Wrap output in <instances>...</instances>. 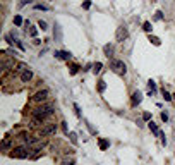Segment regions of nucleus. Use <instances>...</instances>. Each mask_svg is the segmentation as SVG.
<instances>
[{
	"mask_svg": "<svg viewBox=\"0 0 175 165\" xmlns=\"http://www.w3.org/2000/svg\"><path fill=\"white\" fill-rule=\"evenodd\" d=\"M33 43H34V45H40V43H41V40H38V38H34V40H33Z\"/></svg>",
	"mask_w": 175,
	"mask_h": 165,
	"instance_id": "4c0bfd02",
	"label": "nucleus"
},
{
	"mask_svg": "<svg viewBox=\"0 0 175 165\" xmlns=\"http://www.w3.org/2000/svg\"><path fill=\"white\" fill-rule=\"evenodd\" d=\"M91 67H93V64H86V65H84V69H83V71H89Z\"/></svg>",
	"mask_w": 175,
	"mask_h": 165,
	"instance_id": "e433bc0d",
	"label": "nucleus"
},
{
	"mask_svg": "<svg viewBox=\"0 0 175 165\" xmlns=\"http://www.w3.org/2000/svg\"><path fill=\"white\" fill-rule=\"evenodd\" d=\"M33 117H40L43 119V120H47V119H50L55 114V107L52 105V103H41V105H38L36 108H33Z\"/></svg>",
	"mask_w": 175,
	"mask_h": 165,
	"instance_id": "f257e3e1",
	"label": "nucleus"
},
{
	"mask_svg": "<svg viewBox=\"0 0 175 165\" xmlns=\"http://www.w3.org/2000/svg\"><path fill=\"white\" fill-rule=\"evenodd\" d=\"M161 19H163V12L156 11V12H154V21H161Z\"/></svg>",
	"mask_w": 175,
	"mask_h": 165,
	"instance_id": "cd10ccee",
	"label": "nucleus"
},
{
	"mask_svg": "<svg viewBox=\"0 0 175 165\" xmlns=\"http://www.w3.org/2000/svg\"><path fill=\"white\" fill-rule=\"evenodd\" d=\"M38 28H40L41 31H47V29H48V28H47V22H45V21H41V19L38 21Z\"/></svg>",
	"mask_w": 175,
	"mask_h": 165,
	"instance_id": "bb28decb",
	"label": "nucleus"
},
{
	"mask_svg": "<svg viewBox=\"0 0 175 165\" xmlns=\"http://www.w3.org/2000/svg\"><path fill=\"white\" fill-rule=\"evenodd\" d=\"M53 38H55V41H60L62 40V29L58 24H55V31H53Z\"/></svg>",
	"mask_w": 175,
	"mask_h": 165,
	"instance_id": "f8f14e48",
	"label": "nucleus"
},
{
	"mask_svg": "<svg viewBox=\"0 0 175 165\" xmlns=\"http://www.w3.org/2000/svg\"><path fill=\"white\" fill-rule=\"evenodd\" d=\"M110 69L113 71L115 74H118V76H124L125 72H127V65H125V62H124V60L112 59V60H110Z\"/></svg>",
	"mask_w": 175,
	"mask_h": 165,
	"instance_id": "7ed1b4c3",
	"label": "nucleus"
},
{
	"mask_svg": "<svg viewBox=\"0 0 175 165\" xmlns=\"http://www.w3.org/2000/svg\"><path fill=\"white\" fill-rule=\"evenodd\" d=\"M148 88H149V91H153L154 93V91H156V83H154L153 79H149L148 81Z\"/></svg>",
	"mask_w": 175,
	"mask_h": 165,
	"instance_id": "5701e85b",
	"label": "nucleus"
},
{
	"mask_svg": "<svg viewBox=\"0 0 175 165\" xmlns=\"http://www.w3.org/2000/svg\"><path fill=\"white\" fill-rule=\"evenodd\" d=\"M48 90H40V91H36L34 95H33V101H36V103H47V100H48Z\"/></svg>",
	"mask_w": 175,
	"mask_h": 165,
	"instance_id": "20e7f679",
	"label": "nucleus"
},
{
	"mask_svg": "<svg viewBox=\"0 0 175 165\" xmlns=\"http://www.w3.org/2000/svg\"><path fill=\"white\" fill-rule=\"evenodd\" d=\"M29 36H33V38H36V35H38V28H34V26H29Z\"/></svg>",
	"mask_w": 175,
	"mask_h": 165,
	"instance_id": "4be33fe9",
	"label": "nucleus"
},
{
	"mask_svg": "<svg viewBox=\"0 0 175 165\" xmlns=\"http://www.w3.org/2000/svg\"><path fill=\"white\" fill-rule=\"evenodd\" d=\"M34 9H36V11H50V7H48V5H43V4H36V5H34Z\"/></svg>",
	"mask_w": 175,
	"mask_h": 165,
	"instance_id": "393cba45",
	"label": "nucleus"
},
{
	"mask_svg": "<svg viewBox=\"0 0 175 165\" xmlns=\"http://www.w3.org/2000/svg\"><path fill=\"white\" fill-rule=\"evenodd\" d=\"M9 146H11V143H9V141H4V143H2V150H4V151H7V150H9Z\"/></svg>",
	"mask_w": 175,
	"mask_h": 165,
	"instance_id": "c756f323",
	"label": "nucleus"
},
{
	"mask_svg": "<svg viewBox=\"0 0 175 165\" xmlns=\"http://www.w3.org/2000/svg\"><path fill=\"white\" fill-rule=\"evenodd\" d=\"M74 110H76V115L81 117V110H79V105H77V103H74Z\"/></svg>",
	"mask_w": 175,
	"mask_h": 165,
	"instance_id": "2f4dec72",
	"label": "nucleus"
},
{
	"mask_svg": "<svg viewBox=\"0 0 175 165\" xmlns=\"http://www.w3.org/2000/svg\"><path fill=\"white\" fill-rule=\"evenodd\" d=\"M24 22H26V21H22L21 16H16V17H14V24H16V26H22Z\"/></svg>",
	"mask_w": 175,
	"mask_h": 165,
	"instance_id": "412c9836",
	"label": "nucleus"
},
{
	"mask_svg": "<svg viewBox=\"0 0 175 165\" xmlns=\"http://www.w3.org/2000/svg\"><path fill=\"white\" fill-rule=\"evenodd\" d=\"M173 100H175V95H173Z\"/></svg>",
	"mask_w": 175,
	"mask_h": 165,
	"instance_id": "58836bf2",
	"label": "nucleus"
},
{
	"mask_svg": "<svg viewBox=\"0 0 175 165\" xmlns=\"http://www.w3.org/2000/svg\"><path fill=\"white\" fill-rule=\"evenodd\" d=\"M148 40L151 43H153L154 47H160V45H161V40H160L158 36H153V35H151V33H149V36H148Z\"/></svg>",
	"mask_w": 175,
	"mask_h": 165,
	"instance_id": "ddd939ff",
	"label": "nucleus"
},
{
	"mask_svg": "<svg viewBox=\"0 0 175 165\" xmlns=\"http://www.w3.org/2000/svg\"><path fill=\"white\" fill-rule=\"evenodd\" d=\"M26 69H28V65H26V64H17V67H16L17 72H22V71H26Z\"/></svg>",
	"mask_w": 175,
	"mask_h": 165,
	"instance_id": "c85d7f7f",
	"label": "nucleus"
},
{
	"mask_svg": "<svg viewBox=\"0 0 175 165\" xmlns=\"http://www.w3.org/2000/svg\"><path fill=\"white\" fill-rule=\"evenodd\" d=\"M101 69H103V64H101V62H95V64H93V72H95V74H100L101 72Z\"/></svg>",
	"mask_w": 175,
	"mask_h": 165,
	"instance_id": "2eb2a0df",
	"label": "nucleus"
},
{
	"mask_svg": "<svg viewBox=\"0 0 175 165\" xmlns=\"http://www.w3.org/2000/svg\"><path fill=\"white\" fill-rule=\"evenodd\" d=\"M31 2H33V0H21V2H19V5H26V4H31Z\"/></svg>",
	"mask_w": 175,
	"mask_h": 165,
	"instance_id": "c9c22d12",
	"label": "nucleus"
},
{
	"mask_svg": "<svg viewBox=\"0 0 175 165\" xmlns=\"http://www.w3.org/2000/svg\"><path fill=\"white\" fill-rule=\"evenodd\" d=\"M31 146L28 144H21V146H14L11 150V157L12 158H31Z\"/></svg>",
	"mask_w": 175,
	"mask_h": 165,
	"instance_id": "f03ea898",
	"label": "nucleus"
},
{
	"mask_svg": "<svg viewBox=\"0 0 175 165\" xmlns=\"http://www.w3.org/2000/svg\"><path fill=\"white\" fill-rule=\"evenodd\" d=\"M55 57L60 60H69L70 57H72V53L67 52V50H57V52H55Z\"/></svg>",
	"mask_w": 175,
	"mask_h": 165,
	"instance_id": "0eeeda50",
	"label": "nucleus"
},
{
	"mask_svg": "<svg viewBox=\"0 0 175 165\" xmlns=\"http://www.w3.org/2000/svg\"><path fill=\"white\" fill-rule=\"evenodd\" d=\"M74 163H76V160H74V158H64L60 165H74Z\"/></svg>",
	"mask_w": 175,
	"mask_h": 165,
	"instance_id": "b1692460",
	"label": "nucleus"
},
{
	"mask_svg": "<svg viewBox=\"0 0 175 165\" xmlns=\"http://www.w3.org/2000/svg\"><path fill=\"white\" fill-rule=\"evenodd\" d=\"M143 29H144L146 33H151V29H153V28H151V22H149V21H144V22H143Z\"/></svg>",
	"mask_w": 175,
	"mask_h": 165,
	"instance_id": "6ab92c4d",
	"label": "nucleus"
},
{
	"mask_svg": "<svg viewBox=\"0 0 175 165\" xmlns=\"http://www.w3.org/2000/svg\"><path fill=\"white\" fill-rule=\"evenodd\" d=\"M89 7H91V2L89 0H86L84 4H83V9H89Z\"/></svg>",
	"mask_w": 175,
	"mask_h": 165,
	"instance_id": "72a5a7b5",
	"label": "nucleus"
},
{
	"mask_svg": "<svg viewBox=\"0 0 175 165\" xmlns=\"http://www.w3.org/2000/svg\"><path fill=\"white\" fill-rule=\"evenodd\" d=\"M161 120H163V122L168 120V114H167V112H161Z\"/></svg>",
	"mask_w": 175,
	"mask_h": 165,
	"instance_id": "473e14b6",
	"label": "nucleus"
},
{
	"mask_svg": "<svg viewBox=\"0 0 175 165\" xmlns=\"http://www.w3.org/2000/svg\"><path fill=\"white\" fill-rule=\"evenodd\" d=\"M143 120H148V122H149V120H151V114H149V112H144V114H143Z\"/></svg>",
	"mask_w": 175,
	"mask_h": 165,
	"instance_id": "7c9ffc66",
	"label": "nucleus"
},
{
	"mask_svg": "<svg viewBox=\"0 0 175 165\" xmlns=\"http://www.w3.org/2000/svg\"><path fill=\"white\" fill-rule=\"evenodd\" d=\"M161 95H163L165 101H172V100H173V95H170L167 90H161Z\"/></svg>",
	"mask_w": 175,
	"mask_h": 165,
	"instance_id": "f3484780",
	"label": "nucleus"
},
{
	"mask_svg": "<svg viewBox=\"0 0 175 165\" xmlns=\"http://www.w3.org/2000/svg\"><path fill=\"white\" fill-rule=\"evenodd\" d=\"M127 36H129V31H127V28H125V26H118V28H117V33H115L117 41H124V40H127Z\"/></svg>",
	"mask_w": 175,
	"mask_h": 165,
	"instance_id": "423d86ee",
	"label": "nucleus"
},
{
	"mask_svg": "<svg viewBox=\"0 0 175 165\" xmlns=\"http://www.w3.org/2000/svg\"><path fill=\"white\" fill-rule=\"evenodd\" d=\"M141 101H143V93H141L139 90H136L132 93V107H138Z\"/></svg>",
	"mask_w": 175,
	"mask_h": 165,
	"instance_id": "1a4fd4ad",
	"label": "nucleus"
},
{
	"mask_svg": "<svg viewBox=\"0 0 175 165\" xmlns=\"http://www.w3.org/2000/svg\"><path fill=\"white\" fill-rule=\"evenodd\" d=\"M57 133V124H47V126H43L41 129H40V136H52V134Z\"/></svg>",
	"mask_w": 175,
	"mask_h": 165,
	"instance_id": "39448f33",
	"label": "nucleus"
},
{
	"mask_svg": "<svg viewBox=\"0 0 175 165\" xmlns=\"http://www.w3.org/2000/svg\"><path fill=\"white\" fill-rule=\"evenodd\" d=\"M69 69H70V74L74 76V74H77V71H79V65H77V64H70Z\"/></svg>",
	"mask_w": 175,
	"mask_h": 165,
	"instance_id": "aec40b11",
	"label": "nucleus"
},
{
	"mask_svg": "<svg viewBox=\"0 0 175 165\" xmlns=\"http://www.w3.org/2000/svg\"><path fill=\"white\" fill-rule=\"evenodd\" d=\"M2 67H4V71L14 69V60H11V59H4V60H2Z\"/></svg>",
	"mask_w": 175,
	"mask_h": 165,
	"instance_id": "9b49d317",
	"label": "nucleus"
},
{
	"mask_svg": "<svg viewBox=\"0 0 175 165\" xmlns=\"http://www.w3.org/2000/svg\"><path fill=\"white\" fill-rule=\"evenodd\" d=\"M103 52H105V57L112 59V55H113V45H110V43H106L105 47H103Z\"/></svg>",
	"mask_w": 175,
	"mask_h": 165,
	"instance_id": "9d476101",
	"label": "nucleus"
},
{
	"mask_svg": "<svg viewBox=\"0 0 175 165\" xmlns=\"http://www.w3.org/2000/svg\"><path fill=\"white\" fill-rule=\"evenodd\" d=\"M31 79H33V71L28 67L26 71H22V72H21V81H22V83H29Z\"/></svg>",
	"mask_w": 175,
	"mask_h": 165,
	"instance_id": "6e6552de",
	"label": "nucleus"
},
{
	"mask_svg": "<svg viewBox=\"0 0 175 165\" xmlns=\"http://www.w3.org/2000/svg\"><path fill=\"white\" fill-rule=\"evenodd\" d=\"M69 138H70V143L72 144H77V134L76 133H69Z\"/></svg>",
	"mask_w": 175,
	"mask_h": 165,
	"instance_id": "a878e982",
	"label": "nucleus"
},
{
	"mask_svg": "<svg viewBox=\"0 0 175 165\" xmlns=\"http://www.w3.org/2000/svg\"><path fill=\"white\" fill-rule=\"evenodd\" d=\"M105 90H106V83L103 79H100L98 81V91H100V93H105Z\"/></svg>",
	"mask_w": 175,
	"mask_h": 165,
	"instance_id": "dca6fc26",
	"label": "nucleus"
},
{
	"mask_svg": "<svg viewBox=\"0 0 175 165\" xmlns=\"http://www.w3.org/2000/svg\"><path fill=\"white\" fill-rule=\"evenodd\" d=\"M108 146H110V141H108V139L100 138V148H101V150H106Z\"/></svg>",
	"mask_w": 175,
	"mask_h": 165,
	"instance_id": "a211bd4d",
	"label": "nucleus"
},
{
	"mask_svg": "<svg viewBox=\"0 0 175 165\" xmlns=\"http://www.w3.org/2000/svg\"><path fill=\"white\" fill-rule=\"evenodd\" d=\"M148 127L151 129V133H153L154 136H158V133H160V129H158V126H156V124H154L153 120H149V122H148Z\"/></svg>",
	"mask_w": 175,
	"mask_h": 165,
	"instance_id": "4468645a",
	"label": "nucleus"
},
{
	"mask_svg": "<svg viewBox=\"0 0 175 165\" xmlns=\"http://www.w3.org/2000/svg\"><path fill=\"white\" fill-rule=\"evenodd\" d=\"M62 129H64L65 134H69V129H67V122H62Z\"/></svg>",
	"mask_w": 175,
	"mask_h": 165,
	"instance_id": "f704fd0d",
	"label": "nucleus"
}]
</instances>
